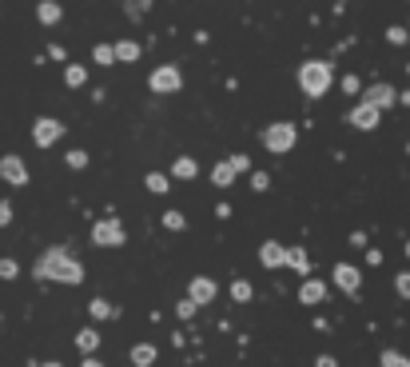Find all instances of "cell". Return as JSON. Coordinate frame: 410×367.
<instances>
[{"label":"cell","mask_w":410,"mask_h":367,"mask_svg":"<svg viewBox=\"0 0 410 367\" xmlns=\"http://www.w3.org/2000/svg\"><path fill=\"white\" fill-rule=\"evenodd\" d=\"M36 280H60V284H84V267L64 248H48L36 260Z\"/></svg>","instance_id":"1"},{"label":"cell","mask_w":410,"mask_h":367,"mask_svg":"<svg viewBox=\"0 0 410 367\" xmlns=\"http://www.w3.org/2000/svg\"><path fill=\"white\" fill-rule=\"evenodd\" d=\"M299 88L307 92V96H323V92L330 88V68L323 60H307L299 68Z\"/></svg>","instance_id":"2"},{"label":"cell","mask_w":410,"mask_h":367,"mask_svg":"<svg viewBox=\"0 0 410 367\" xmlns=\"http://www.w3.org/2000/svg\"><path fill=\"white\" fill-rule=\"evenodd\" d=\"M291 144H295V124H271L263 132V148L267 152H291Z\"/></svg>","instance_id":"3"},{"label":"cell","mask_w":410,"mask_h":367,"mask_svg":"<svg viewBox=\"0 0 410 367\" xmlns=\"http://www.w3.org/2000/svg\"><path fill=\"white\" fill-rule=\"evenodd\" d=\"M92 240H96L100 248H120L128 235H124V224H120V220H112V216H108V220H100V224L92 228Z\"/></svg>","instance_id":"4"},{"label":"cell","mask_w":410,"mask_h":367,"mask_svg":"<svg viewBox=\"0 0 410 367\" xmlns=\"http://www.w3.org/2000/svg\"><path fill=\"white\" fill-rule=\"evenodd\" d=\"M148 88H151V92H180V88H183V76H180V68H171V64L156 68V72L148 76Z\"/></svg>","instance_id":"5"},{"label":"cell","mask_w":410,"mask_h":367,"mask_svg":"<svg viewBox=\"0 0 410 367\" xmlns=\"http://www.w3.org/2000/svg\"><path fill=\"white\" fill-rule=\"evenodd\" d=\"M60 136H64V124H60V120H48V116H44V120H36V128H32V140L41 144V148H52Z\"/></svg>","instance_id":"6"},{"label":"cell","mask_w":410,"mask_h":367,"mask_svg":"<svg viewBox=\"0 0 410 367\" xmlns=\"http://www.w3.org/2000/svg\"><path fill=\"white\" fill-rule=\"evenodd\" d=\"M188 299H191L195 307L211 304V299H215V280H207V275H195V280H191V287H188Z\"/></svg>","instance_id":"7"},{"label":"cell","mask_w":410,"mask_h":367,"mask_svg":"<svg viewBox=\"0 0 410 367\" xmlns=\"http://www.w3.org/2000/svg\"><path fill=\"white\" fill-rule=\"evenodd\" d=\"M362 104H367V108H390V104H394V88H390V84H370L367 92H362Z\"/></svg>","instance_id":"8"},{"label":"cell","mask_w":410,"mask_h":367,"mask_svg":"<svg viewBox=\"0 0 410 367\" xmlns=\"http://www.w3.org/2000/svg\"><path fill=\"white\" fill-rule=\"evenodd\" d=\"M0 176L9 184H28V168H24L21 156H4V160H0Z\"/></svg>","instance_id":"9"},{"label":"cell","mask_w":410,"mask_h":367,"mask_svg":"<svg viewBox=\"0 0 410 367\" xmlns=\"http://www.w3.org/2000/svg\"><path fill=\"white\" fill-rule=\"evenodd\" d=\"M335 284H339L342 292H350V296H355V292H359V284H362L359 267H350V264H339V267H335Z\"/></svg>","instance_id":"10"},{"label":"cell","mask_w":410,"mask_h":367,"mask_svg":"<svg viewBox=\"0 0 410 367\" xmlns=\"http://www.w3.org/2000/svg\"><path fill=\"white\" fill-rule=\"evenodd\" d=\"M259 260H263V267H287V248H279L275 240H267V244L259 248Z\"/></svg>","instance_id":"11"},{"label":"cell","mask_w":410,"mask_h":367,"mask_svg":"<svg viewBox=\"0 0 410 367\" xmlns=\"http://www.w3.org/2000/svg\"><path fill=\"white\" fill-rule=\"evenodd\" d=\"M379 108H367V104H359V108H350V124H355V128H362V132H370V128H374V124H379Z\"/></svg>","instance_id":"12"},{"label":"cell","mask_w":410,"mask_h":367,"mask_svg":"<svg viewBox=\"0 0 410 367\" xmlns=\"http://www.w3.org/2000/svg\"><path fill=\"white\" fill-rule=\"evenodd\" d=\"M323 296H327V284H323V280H307V284L299 287V299H303V304H319Z\"/></svg>","instance_id":"13"},{"label":"cell","mask_w":410,"mask_h":367,"mask_svg":"<svg viewBox=\"0 0 410 367\" xmlns=\"http://www.w3.org/2000/svg\"><path fill=\"white\" fill-rule=\"evenodd\" d=\"M112 52H116V60H124V64H136V60H140V44H136V41L112 44Z\"/></svg>","instance_id":"14"},{"label":"cell","mask_w":410,"mask_h":367,"mask_svg":"<svg viewBox=\"0 0 410 367\" xmlns=\"http://www.w3.org/2000/svg\"><path fill=\"white\" fill-rule=\"evenodd\" d=\"M131 363H136V367H151V363H156V347H151V344H136V347H131Z\"/></svg>","instance_id":"15"},{"label":"cell","mask_w":410,"mask_h":367,"mask_svg":"<svg viewBox=\"0 0 410 367\" xmlns=\"http://www.w3.org/2000/svg\"><path fill=\"white\" fill-rule=\"evenodd\" d=\"M36 16H41V24H56V21L64 16V12H60V4H56V0H41Z\"/></svg>","instance_id":"16"},{"label":"cell","mask_w":410,"mask_h":367,"mask_svg":"<svg viewBox=\"0 0 410 367\" xmlns=\"http://www.w3.org/2000/svg\"><path fill=\"white\" fill-rule=\"evenodd\" d=\"M171 172L180 176V180H195V176H200V168H195V160H191V156H180V160L171 164Z\"/></svg>","instance_id":"17"},{"label":"cell","mask_w":410,"mask_h":367,"mask_svg":"<svg viewBox=\"0 0 410 367\" xmlns=\"http://www.w3.org/2000/svg\"><path fill=\"white\" fill-rule=\"evenodd\" d=\"M287 267H295L299 275H307V272H311V260H307V252H303V248H291V252H287Z\"/></svg>","instance_id":"18"},{"label":"cell","mask_w":410,"mask_h":367,"mask_svg":"<svg viewBox=\"0 0 410 367\" xmlns=\"http://www.w3.org/2000/svg\"><path fill=\"white\" fill-rule=\"evenodd\" d=\"M96 344H100V336H96L92 327H84V331H76V347H80L84 356H92V351H96Z\"/></svg>","instance_id":"19"},{"label":"cell","mask_w":410,"mask_h":367,"mask_svg":"<svg viewBox=\"0 0 410 367\" xmlns=\"http://www.w3.org/2000/svg\"><path fill=\"white\" fill-rule=\"evenodd\" d=\"M231 180H235V172H231V164H227V160H220L215 168H211V184H220V188H227Z\"/></svg>","instance_id":"20"},{"label":"cell","mask_w":410,"mask_h":367,"mask_svg":"<svg viewBox=\"0 0 410 367\" xmlns=\"http://www.w3.org/2000/svg\"><path fill=\"white\" fill-rule=\"evenodd\" d=\"M148 192L163 196V192H168V176H160V172H148Z\"/></svg>","instance_id":"21"},{"label":"cell","mask_w":410,"mask_h":367,"mask_svg":"<svg viewBox=\"0 0 410 367\" xmlns=\"http://www.w3.org/2000/svg\"><path fill=\"white\" fill-rule=\"evenodd\" d=\"M231 299H239V304H247V299H251V284H247V280H235V284H231Z\"/></svg>","instance_id":"22"},{"label":"cell","mask_w":410,"mask_h":367,"mask_svg":"<svg viewBox=\"0 0 410 367\" xmlns=\"http://www.w3.org/2000/svg\"><path fill=\"white\" fill-rule=\"evenodd\" d=\"M382 367H410V359L402 351H382Z\"/></svg>","instance_id":"23"},{"label":"cell","mask_w":410,"mask_h":367,"mask_svg":"<svg viewBox=\"0 0 410 367\" xmlns=\"http://www.w3.org/2000/svg\"><path fill=\"white\" fill-rule=\"evenodd\" d=\"M64 80H68V88H80V84H84V68H80V64H68Z\"/></svg>","instance_id":"24"},{"label":"cell","mask_w":410,"mask_h":367,"mask_svg":"<svg viewBox=\"0 0 410 367\" xmlns=\"http://www.w3.org/2000/svg\"><path fill=\"white\" fill-rule=\"evenodd\" d=\"M163 228H171V232H183V228H188V220H183L180 212H163Z\"/></svg>","instance_id":"25"},{"label":"cell","mask_w":410,"mask_h":367,"mask_svg":"<svg viewBox=\"0 0 410 367\" xmlns=\"http://www.w3.org/2000/svg\"><path fill=\"white\" fill-rule=\"evenodd\" d=\"M92 56H96V64H112V60H116L112 44H96V48H92Z\"/></svg>","instance_id":"26"},{"label":"cell","mask_w":410,"mask_h":367,"mask_svg":"<svg viewBox=\"0 0 410 367\" xmlns=\"http://www.w3.org/2000/svg\"><path fill=\"white\" fill-rule=\"evenodd\" d=\"M16 272H21V267H16V260H9V255H4V260H0V280H16Z\"/></svg>","instance_id":"27"},{"label":"cell","mask_w":410,"mask_h":367,"mask_svg":"<svg viewBox=\"0 0 410 367\" xmlns=\"http://www.w3.org/2000/svg\"><path fill=\"white\" fill-rule=\"evenodd\" d=\"M92 316H96V319H108V316H112V304H108V299H92Z\"/></svg>","instance_id":"28"},{"label":"cell","mask_w":410,"mask_h":367,"mask_svg":"<svg viewBox=\"0 0 410 367\" xmlns=\"http://www.w3.org/2000/svg\"><path fill=\"white\" fill-rule=\"evenodd\" d=\"M227 164H231V172H247L251 168V160L243 152H235V156H227Z\"/></svg>","instance_id":"29"},{"label":"cell","mask_w":410,"mask_h":367,"mask_svg":"<svg viewBox=\"0 0 410 367\" xmlns=\"http://www.w3.org/2000/svg\"><path fill=\"white\" fill-rule=\"evenodd\" d=\"M394 292H399L402 299H410V272H402L399 280H394Z\"/></svg>","instance_id":"30"},{"label":"cell","mask_w":410,"mask_h":367,"mask_svg":"<svg viewBox=\"0 0 410 367\" xmlns=\"http://www.w3.org/2000/svg\"><path fill=\"white\" fill-rule=\"evenodd\" d=\"M68 168H88V152H80V148L68 152Z\"/></svg>","instance_id":"31"},{"label":"cell","mask_w":410,"mask_h":367,"mask_svg":"<svg viewBox=\"0 0 410 367\" xmlns=\"http://www.w3.org/2000/svg\"><path fill=\"white\" fill-rule=\"evenodd\" d=\"M176 316H180V319H191V316H195V304H191V299H180V304H176Z\"/></svg>","instance_id":"32"},{"label":"cell","mask_w":410,"mask_h":367,"mask_svg":"<svg viewBox=\"0 0 410 367\" xmlns=\"http://www.w3.org/2000/svg\"><path fill=\"white\" fill-rule=\"evenodd\" d=\"M251 188H255V192H263V188H271V176H267V172H255V176H251Z\"/></svg>","instance_id":"33"},{"label":"cell","mask_w":410,"mask_h":367,"mask_svg":"<svg viewBox=\"0 0 410 367\" xmlns=\"http://www.w3.org/2000/svg\"><path fill=\"white\" fill-rule=\"evenodd\" d=\"M406 36H410L406 28H387V41L390 44H406Z\"/></svg>","instance_id":"34"},{"label":"cell","mask_w":410,"mask_h":367,"mask_svg":"<svg viewBox=\"0 0 410 367\" xmlns=\"http://www.w3.org/2000/svg\"><path fill=\"white\" fill-rule=\"evenodd\" d=\"M362 84H359V76H342V92H359Z\"/></svg>","instance_id":"35"},{"label":"cell","mask_w":410,"mask_h":367,"mask_svg":"<svg viewBox=\"0 0 410 367\" xmlns=\"http://www.w3.org/2000/svg\"><path fill=\"white\" fill-rule=\"evenodd\" d=\"M9 220H12V204H0V228L9 224Z\"/></svg>","instance_id":"36"},{"label":"cell","mask_w":410,"mask_h":367,"mask_svg":"<svg viewBox=\"0 0 410 367\" xmlns=\"http://www.w3.org/2000/svg\"><path fill=\"white\" fill-rule=\"evenodd\" d=\"M315 367H339V363H335V356H319V359H315Z\"/></svg>","instance_id":"37"},{"label":"cell","mask_w":410,"mask_h":367,"mask_svg":"<svg viewBox=\"0 0 410 367\" xmlns=\"http://www.w3.org/2000/svg\"><path fill=\"white\" fill-rule=\"evenodd\" d=\"M80 367H104V363H100V359H92V356H88V359H84Z\"/></svg>","instance_id":"38"},{"label":"cell","mask_w":410,"mask_h":367,"mask_svg":"<svg viewBox=\"0 0 410 367\" xmlns=\"http://www.w3.org/2000/svg\"><path fill=\"white\" fill-rule=\"evenodd\" d=\"M44 367H60V363H44Z\"/></svg>","instance_id":"39"},{"label":"cell","mask_w":410,"mask_h":367,"mask_svg":"<svg viewBox=\"0 0 410 367\" xmlns=\"http://www.w3.org/2000/svg\"><path fill=\"white\" fill-rule=\"evenodd\" d=\"M406 255H410V240H406Z\"/></svg>","instance_id":"40"}]
</instances>
